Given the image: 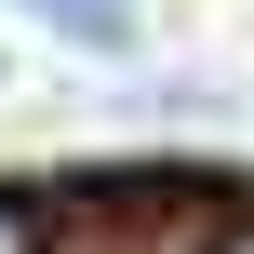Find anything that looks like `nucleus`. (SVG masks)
<instances>
[{
	"mask_svg": "<svg viewBox=\"0 0 254 254\" xmlns=\"http://www.w3.org/2000/svg\"><path fill=\"white\" fill-rule=\"evenodd\" d=\"M27 27H54V40H80V54H121L134 40V0H13Z\"/></svg>",
	"mask_w": 254,
	"mask_h": 254,
	"instance_id": "f257e3e1",
	"label": "nucleus"
},
{
	"mask_svg": "<svg viewBox=\"0 0 254 254\" xmlns=\"http://www.w3.org/2000/svg\"><path fill=\"white\" fill-rule=\"evenodd\" d=\"M214 254H254V228H228V241H214Z\"/></svg>",
	"mask_w": 254,
	"mask_h": 254,
	"instance_id": "7ed1b4c3",
	"label": "nucleus"
},
{
	"mask_svg": "<svg viewBox=\"0 0 254 254\" xmlns=\"http://www.w3.org/2000/svg\"><path fill=\"white\" fill-rule=\"evenodd\" d=\"M0 254H40V214L27 201H0Z\"/></svg>",
	"mask_w": 254,
	"mask_h": 254,
	"instance_id": "f03ea898",
	"label": "nucleus"
}]
</instances>
